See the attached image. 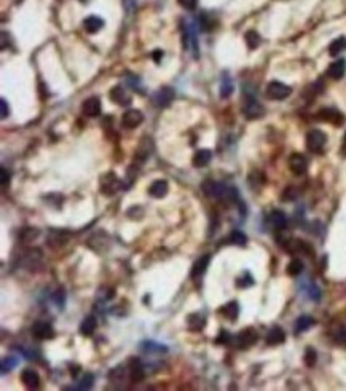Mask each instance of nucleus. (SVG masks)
<instances>
[{"label": "nucleus", "instance_id": "nucleus-40", "mask_svg": "<svg viewBox=\"0 0 346 391\" xmlns=\"http://www.w3.org/2000/svg\"><path fill=\"white\" fill-rule=\"evenodd\" d=\"M297 190L294 189V187H289V189H286L284 190V194H282V200L284 201H292V200H295L297 198Z\"/></svg>", "mask_w": 346, "mask_h": 391}, {"label": "nucleus", "instance_id": "nucleus-29", "mask_svg": "<svg viewBox=\"0 0 346 391\" xmlns=\"http://www.w3.org/2000/svg\"><path fill=\"white\" fill-rule=\"evenodd\" d=\"M313 326H314V320H313V318H309V316H300L299 320H297V323H295V332L297 334L305 332V330H308L309 327H313Z\"/></svg>", "mask_w": 346, "mask_h": 391}, {"label": "nucleus", "instance_id": "nucleus-45", "mask_svg": "<svg viewBox=\"0 0 346 391\" xmlns=\"http://www.w3.org/2000/svg\"><path fill=\"white\" fill-rule=\"evenodd\" d=\"M8 180H10V174L7 173L5 168H2V185H7Z\"/></svg>", "mask_w": 346, "mask_h": 391}, {"label": "nucleus", "instance_id": "nucleus-13", "mask_svg": "<svg viewBox=\"0 0 346 391\" xmlns=\"http://www.w3.org/2000/svg\"><path fill=\"white\" fill-rule=\"evenodd\" d=\"M212 160V152L208 149H201V150H196L195 155H193L192 158V163L195 168H204L209 165V161Z\"/></svg>", "mask_w": 346, "mask_h": 391}, {"label": "nucleus", "instance_id": "nucleus-31", "mask_svg": "<svg viewBox=\"0 0 346 391\" xmlns=\"http://www.w3.org/2000/svg\"><path fill=\"white\" fill-rule=\"evenodd\" d=\"M303 272V262L300 259H292L287 265V275L290 276H299Z\"/></svg>", "mask_w": 346, "mask_h": 391}, {"label": "nucleus", "instance_id": "nucleus-11", "mask_svg": "<svg viewBox=\"0 0 346 391\" xmlns=\"http://www.w3.org/2000/svg\"><path fill=\"white\" fill-rule=\"evenodd\" d=\"M110 98L117 106H130L131 104V94L126 91L123 87H113L108 93Z\"/></svg>", "mask_w": 346, "mask_h": 391}, {"label": "nucleus", "instance_id": "nucleus-12", "mask_svg": "<svg viewBox=\"0 0 346 391\" xmlns=\"http://www.w3.org/2000/svg\"><path fill=\"white\" fill-rule=\"evenodd\" d=\"M82 112H83V115L91 117V118L98 117L101 113V99L96 98V96H93V98H88L86 101L83 102Z\"/></svg>", "mask_w": 346, "mask_h": 391}, {"label": "nucleus", "instance_id": "nucleus-4", "mask_svg": "<svg viewBox=\"0 0 346 391\" xmlns=\"http://www.w3.org/2000/svg\"><path fill=\"white\" fill-rule=\"evenodd\" d=\"M327 142V136L321 130H311L306 134V147L309 152H321Z\"/></svg>", "mask_w": 346, "mask_h": 391}, {"label": "nucleus", "instance_id": "nucleus-19", "mask_svg": "<svg viewBox=\"0 0 346 391\" xmlns=\"http://www.w3.org/2000/svg\"><path fill=\"white\" fill-rule=\"evenodd\" d=\"M21 380H22V383L26 385L27 388H30V390H34V388H39V387H40V377H39L37 372L32 370V369L22 370Z\"/></svg>", "mask_w": 346, "mask_h": 391}, {"label": "nucleus", "instance_id": "nucleus-14", "mask_svg": "<svg viewBox=\"0 0 346 391\" xmlns=\"http://www.w3.org/2000/svg\"><path fill=\"white\" fill-rule=\"evenodd\" d=\"M169 192V185L166 180H155V182H151V185L149 187V194L153 196V198H165Z\"/></svg>", "mask_w": 346, "mask_h": 391}, {"label": "nucleus", "instance_id": "nucleus-10", "mask_svg": "<svg viewBox=\"0 0 346 391\" xmlns=\"http://www.w3.org/2000/svg\"><path fill=\"white\" fill-rule=\"evenodd\" d=\"M289 170L297 176H302L308 170V160L302 153H292L289 158Z\"/></svg>", "mask_w": 346, "mask_h": 391}, {"label": "nucleus", "instance_id": "nucleus-33", "mask_svg": "<svg viewBox=\"0 0 346 391\" xmlns=\"http://www.w3.org/2000/svg\"><path fill=\"white\" fill-rule=\"evenodd\" d=\"M230 243L236 244V246H246L247 237L241 230H233L232 235H230Z\"/></svg>", "mask_w": 346, "mask_h": 391}, {"label": "nucleus", "instance_id": "nucleus-17", "mask_svg": "<svg viewBox=\"0 0 346 391\" xmlns=\"http://www.w3.org/2000/svg\"><path fill=\"white\" fill-rule=\"evenodd\" d=\"M318 118L323 120L327 123H333V125H340L343 122V115L335 109H323L318 113Z\"/></svg>", "mask_w": 346, "mask_h": 391}, {"label": "nucleus", "instance_id": "nucleus-3", "mask_svg": "<svg viewBox=\"0 0 346 391\" xmlns=\"http://www.w3.org/2000/svg\"><path fill=\"white\" fill-rule=\"evenodd\" d=\"M290 93H292V89L281 82H271L266 87V98L271 101H282L289 98Z\"/></svg>", "mask_w": 346, "mask_h": 391}, {"label": "nucleus", "instance_id": "nucleus-37", "mask_svg": "<svg viewBox=\"0 0 346 391\" xmlns=\"http://www.w3.org/2000/svg\"><path fill=\"white\" fill-rule=\"evenodd\" d=\"M333 340H335L338 345L346 347V327H340L338 330H335V332H333Z\"/></svg>", "mask_w": 346, "mask_h": 391}, {"label": "nucleus", "instance_id": "nucleus-43", "mask_svg": "<svg viewBox=\"0 0 346 391\" xmlns=\"http://www.w3.org/2000/svg\"><path fill=\"white\" fill-rule=\"evenodd\" d=\"M230 340V334L227 330H220V335L217 337V344H227Z\"/></svg>", "mask_w": 346, "mask_h": 391}, {"label": "nucleus", "instance_id": "nucleus-2", "mask_svg": "<svg viewBox=\"0 0 346 391\" xmlns=\"http://www.w3.org/2000/svg\"><path fill=\"white\" fill-rule=\"evenodd\" d=\"M242 113L247 120H259L263 117L265 109L257 99L254 98H246L244 104H242Z\"/></svg>", "mask_w": 346, "mask_h": 391}, {"label": "nucleus", "instance_id": "nucleus-30", "mask_svg": "<svg viewBox=\"0 0 346 391\" xmlns=\"http://www.w3.org/2000/svg\"><path fill=\"white\" fill-rule=\"evenodd\" d=\"M244 39H246V45H247L249 50H256V48H259L260 42H262V40H260V35H259L256 31H249V32H246Z\"/></svg>", "mask_w": 346, "mask_h": 391}, {"label": "nucleus", "instance_id": "nucleus-38", "mask_svg": "<svg viewBox=\"0 0 346 391\" xmlns=\"http://www.w3.org/2000/svg\"><path fill=\"white\" fill-rule=\"evenodd\" d=\"M37 237H39L37 228H24V230L21 232V238L24 239V241H30V239H34Z\"/></svg>", "mask_w": 346, "mask_h": 391}, {"label": "nucleus", "instance_id": "nucleus-9", "mask_svg": "<svg viewBox=\"0 0 346 391\" xmlns=\"http://www.w3.org/2000/svg\"><path fill=\"white\" fill-rule=\"evenodd\" d=\"M174 98H175L174 89L165 87V88H160L158 91L153 94V102L156 107H168V106H171Z\"/></svg>", "mask_w": 346, "mask_h": 391}, {"label": "nucleus", "instance_id": "nucleus-44", "mask_svg": "<svg viewBox=\"0 0 346 391\" xmlns=\"http://www.w3.org/2000/svg\"><path fill=\"white\" fill-rule=\"evenodd\" d=\"M151 58H153V61H155V63H160V61H161V58H163V51H161V50H155V51H153V55H151Z\"/></svg>", "mask_w": 346, "mask_h": 391}, {"label": "nucleus", "instance_id": "nucleus-35", "mask_svg": "<svg viewBox=\"0 0 346 391\" xmlns=\"http://www.w3.org/2000/svg\"><path fill=\"white\" fill-rule=\"evenodd\" d=\"M252 284H254V278H252V275L247 272H244V275L236 280V287H241V289H244V287H249Z\"/></svg>", "mask_w": 346, "mask_h": 391}, {"label": "nucleus", "instance_id": "nucleus-42", "mask_svg": "<svg viewBox=\"0 0 346 391\" xmlns=\"http://www.w3.org/2000/svg\"><path fill=\"white\" fill-rule=\"evenodd\" d=\"M0 109H2V118H7V117L10 115L8 104H7V101H5V99L0 101Z\"/></svg>", "mask_w": 346, "mask_h": 391}, {"label": "nucleus", "instance_id": "nucleus-1", "mask_svg": "<svg viewBox=\"0 0 346 391\" xmlns=\"http://www.w3.org/2000/svg\"><path fill=\"white\" fill-rule=\"evenodd\" d=\"M201 190L206 196L214 198V200H223V198H227V194H228L227 185H223V184L217 182V180H212V179L204 180V182L201 184Z\"/></svg>", "mask_w": 346, "mask_h": 391}, {"label": "nucleus", "instance_id": "nucleus-22", "mask_svg": "<svg viewBox=\"0 0 346 391\" xmlns=\"http://www.w3.org/2000/svg\"><path fill=\"white\" fill-rule=\"evenodd\" d=\"M102 27H104V21H102L101 18H98V16H88L86 20L83 21V29L88 34L99 32Z\"/></svg>", "mask_w": 346, "mask_h": 391}, {"label": "nucleus", "instance_id": "nucleus-28", "mask_svg": "<svg viewBox=\"0 0 346 391\" xmlns=\"http://www.w3.org/2000/svg\"><path fill=\"white\" fill-rule=\"evenodd\" d=\"M343 50H346V39L338 37L329 45V55L330 56H338Z\"/></svg>", "mask_w": 346, "mask_h": 391}, {"label": "nucleus", "instance_id": "nucleus-34", "mask_svg": "<svg viewBox=\"0 0 346 391\" xmlns=\"http://www.w3.org/2000/svg\"><path fill=\"white\" fill-rule=\"evenodd\" d=\"M303 361H305V364L308 366V368H314V364H316V361H318V353L314 351V348H311V347L306 348Z\"/></svg>", "mask_w": 346, "mask_h": 391}, {"label": "nucleus", "instance_id": "nucleus-7", "mask_svg": "<svg viewBox=\"0 0 346 391\" xmlns=\"http://www.w3.org/2000/svg\"><path fill=\"white\" fill-rule=\"evenodd\" d=\"M144 122V115L141 110L137 109H130L123 113V117H121V126L126 130H132L139 126Z\"/></svg>", "mask_w": 346, "mask_h": 391}, {"label": "nucleus", "instance_id": "nucleus-26", "mask_svg": "<svg viewBox=\"0 0 346 391\" xmlns=\"http://www.w3.org/2000/svg\"><path fill=\"white\" fill-rule=\"evenodd\" d=\"M151 139H147V137H145V139H142V142L139 144V149L136 150V158L137 160H141V161H145L150 156V152L151 150H153V147H150L149 149V146H151Z\"/></svg>", "mask_w": 346, "mask_h": 391}, {"label": "nucleus", "instance_id": "nucleus-15", "mask_svg": "<svg viewBox=\"0 0 346 391\" xmlns=\"http://www.w3.org/2000/svg\"><path fill=\"white\" fill-rule=\"evenodd\" d=\"M130 380L132 383H139V382H142L144 378H145V370L142 368V364L139 363L137 359H132L131 363H130Z\"/></svg>", "mask_w": 346, "mask_h": 391}, {"label": "nucleus", "instance_id": "nucleus-6", "mask_svg": "<svg viewBox=\"0 0 346 391\" xmlns=\"http://www.w3.org/2000/svg\"><path fill=\"white\" fill-rule=\"evenodd\" d=\"M120 189H121V184H120L118 177L115 176L113 173H107L106 176L101 179V192H102V195H106V196L115 195Z\"/></svg>", "mask_w": 346, "mask_h": 391}, {"label": "nucleus", "instance_id": "nucleus-25", "mask_svg": "<svg viewBox=\"0 0 346 391\" xmlns=\"http://www.w3.org/2000/svg\"><path fill=\"white\" fill-rule=\"evenodd\" d=\"M96 327H98V321H96V318L88 316V318H85L80 324V334L85 337H89V335H93Z\"/></svg>", "mask_w": 346, "mask_h": 391}, {"label": "nucleus", "instance_id": "nucleus-36", "mask_svg": "<svg viewBox=\"0 0 346 391\" xmlns=\"http://www.w3.org/2000/svg\"><path fill=\"white\" fill-rule=\"evenodd\" d=\"M93 383H94L93 374H85L80 385H78V390H89L91 387H93Z\"/></svg>", "mask_w": 346, "mask_h": 391}, {"label": "nucleus", "instance_id": "nucleus-23", "mask_svg": "<svg viewBox=\"0 0 346 391\" xmlns=\"http://www.w3.org/2000/svg\"><path fill=\"white\" fill-rule=\"evenodd\" d=\"M204 326H206V320H204L203 315H199V313H192V315H188L187 327L190 330H193V332H198V330H201Z\"/></svg>", "mask_w": 346, "mask_h": 391}, {"label": "nucleus", "instance_id": "nucleus-21", "mask_svg": "<svg viewBox=\"0 0 346 391\" xmlns=\"http://www.w3.org/2000/svg\"><path fill=\"white\" fill-rule=\"evenodd\" d=\"M48 241H50V246L51 248H61V246H64L65 243L69 241V233L64 232V230H53L50 233V238H48Z\"/></svg>", "mask_w": 346, "mask_h": 391}, {"label": "nucleus", "instance_id": "nucleus-5", "mask_svg": "<svg viewBox=\"0 0 346 391\" xmlns=\"http://www.w3.org/2000/svg\"><path fill=\"white\" fill-rule=\"evenodd\" d=\"M257 339H259L257 330L254 327H246L238 334V337H236V345H238V348H241V350H247V348H251L256 344Z\"/></svg>", "mask_w": 346, "mask_h": 391}, {"label": "nucleus", "instance_id": "nucleus-8", "mask_svg": "<svg viewBox=\"0 0 346 391\" xmlns=\"http://www.w3.org/2000/svg\"><path fill=\"white\" fill-rule=\"evenodd\" d=\"M30 330H32V335L39 340H50L54 337V329L51 327V324H48L45 321L34 323V326Z\"/></svg>", "mask_w": 346, "mask_h": 391}, {"label": "nucleus", "instance_id": "nucleus-18", "mask_svg": "<svg viewBox=\"0 0 346 391\" xmlns=\"http://www.w3.org/2000/svg\"><path fill=\"white\" fill-rule=\"evenodd\" d=\"M345 74H346V61L345 59H338V61L332 63L330 67L327 69V75H329L332 80H340Z\"/></svg>", "mask_w": 346, "mask_h": 391}, {"label": "nucleus", "instance_id": "nucleus-27", "mask_svg": "<svg viewBox=\"0 0 346 391\" xmlns=\"http://www.w3.org/2000/svg\"><path fill=\"white\" fill-rule=\"evenodd\" d=\"M222 315L227 318V320H230V321H236V318H238V315H239V305H238V302H230V304H227L225 306H223L222 308Z\"/></svg>", "mask_w": 346, "mask_h": 391}, {"label": "nucleus", "instance_id": "nucleus-46", "mask_svg": "<svg viewBox=\"0 0 346 391\" xmlns=\"http://www.w3.org/2000/svg\"><path fill=\"white\" fill-rule=\"evenodd\" d=\"M342 155L346 156V134L343 137V142H342Z\"/></svg>", "mask_w": 346, "mask_h": 391}, {"label": "nucleus", "instance_id": "nucleus-41", "mask_svg": "<svg viewBox=\"0 0 346 391\" xmlns=\"http://www.w3.org/2000/svg\"><path fill=\"white\" fill-rule=\"evenodd\" d=\"M180 7H184L185 10H195L198 5V0H177Z\"/></svg>", "mask_w": 346, "mask_h": 391}, {"label": "nucleus", "instance_id": "nucleus-39", "mask_svg": "<svg viewBox=\"0 0 346 391\" xmlns=\"http://www.w3.org/2000/svg\"><path fill=\"white\" fill-rule=\"evenodd\" d=\"M16 364H18V361L15 358H5L2 361V372L5 374V372H10L13 368H16Z\"/></svg>", "mask_w": 346, "mask_h": 391}, {"label": "nucleus", "instance_id": "nucleus-16", "mask_svg": "<svg viewBox=\"0 0 346 391\" xmlns=\"http://www.w3.org/2000/svg\"><path fill=\"white\" fill-rule=\"evenodd\" d=\"M286 340V332L279 327V326H273L268 334H266V344L268 345H281Z\"/></svg>", "mask_w": 346, "mask_h": 391}, {"label": "nucleus", "instance_id": "nucleus-32", "mask_svg": "<svg viewBox=\"0 0 346 391\" xmlns=\"http://www.w3.org/2000/svg\"><path fill=\"white\" fill-rule=\"evenodd\" d=\"M232 93H233V83H232V80H230L228 77H225L222 80V85H220V98L227 99V98L232 96Z\"/></svg>", "mask_w": 346, "mask_h": 391}, {"label": "nucleus", "instance_id": "nucleus-20", "mask_svg": "<svg viewBox=\"0 0 346 391\" xmlns=\"http://www.w3.org/2000/svg\"><path fill=\"white\" fill-rule=\"evenodd\" d=\"M209 262H211V256L209 254H204L203 257H199L198 261L195 262V265H193V268H192V278L196 280V278H199V276H203L204 272H206V268L209 267Z\"/></svg>", "mask_w": 346, "mask_h": 391}, {"label": "nucleus", "instance_id": "nucleus-24", "mask_svg": "<svg viewBox=\"0 0 346 391\" xmlns=\"http://www.w3.org/2000/svg\"><path fill=\"white\" fill-rule=\"evenodd\" d=\"M270 222L273 224V227L278 228V230H284L287 225V217L286 214L282 211H279V209H275L271 214H270Z\"/></svg>", "mask_w": 346, "mask_h": 391}]
</instances>
